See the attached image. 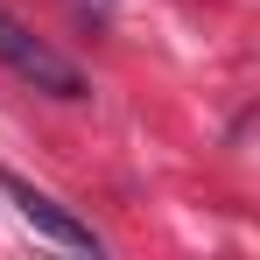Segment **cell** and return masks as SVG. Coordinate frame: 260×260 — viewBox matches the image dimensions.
<instances>
[{
  "label": "cell",
  "mask_w": 260,
  "mask_h": 260,
  "mask_svg": "<svg viewBox=\"0 0 260 260\" xmlns=\"http://www.w3.org/2000/svg\"><path fill=\"white\" fill-rule=\"evenodd\" d=\"M0 63H7L21 85L49 91V99H85V91H91V85H85V71H78L63 49H49L43 36H36L21 14H7V7H0Z\"/></svg>",
  "instance_id": "1"
},
{
  "label": "cell",
  "mask_w": 260,
  "mask_h": 260,
  "mask_svg": "<svg viewBox=\"0 0 260 260\" xmlns=\"http://www.w3.org/2000/svg\"><path fill=\"white\" fill-rule=\"evenodd\" d=\"M0 197H7V204H14L21 218H28V225H36L43 239H56V246H71V253H106V239L91 232L85 218H78V211H63V204H56L49 190H36V183H28V176L0 169Z\"/></svg>",
  "instance_id": "2"
}]
</instances>
